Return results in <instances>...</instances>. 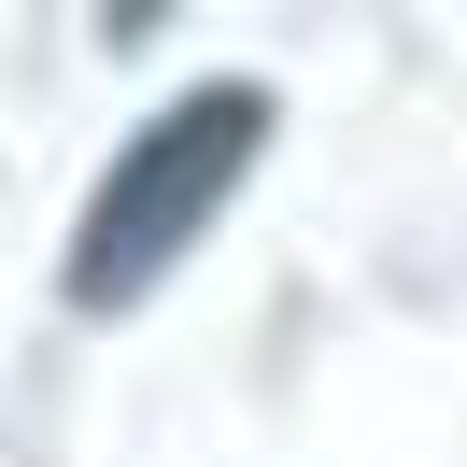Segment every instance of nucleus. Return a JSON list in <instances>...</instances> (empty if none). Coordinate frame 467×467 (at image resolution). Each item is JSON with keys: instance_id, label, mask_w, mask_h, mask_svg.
Segmentation results:
<instances>
[{"instance_id": "f257e3e1", "label": "nucleus", "mask_w": 467, "mask_h": 467, "mask_svg": "<svg viewBox=\"0 0 467 467\" xmlns=\"http://www.w3.org/2000/svg\"><path fill=\"white\" fill-rule=\"evenodd\" d=\"M255 142H269V99H255V86L171 99V114L99 171L86 227H71V312H128V297H156V269H171L184 241L227 213V184L255 171Z\"/></svg>"}]
</instances>
